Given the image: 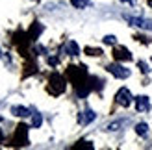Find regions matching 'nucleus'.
I'll use <instances>...</instances> for the list:
<instances>
[{
    "label": "nucleus",
    "instance_id": "2eb2a0df",
    "mask_svg": "<svg viewBox=\"0 0 152 150\" xmlns=\"http://www.w3.org/2000/svg\"><path fill=\"white\" fill-rule=\"evenodd\" d=\"M121 124H123L121 121H117V122H111V124H108V130H110V132H117Z\"/></svg>",
    "mask_w": 152,
    "mask_h": 150
},
{
    "label": "nucleus",
    "instance_id": "f03ea898",
    "mask_svg": "<svg viewBox=\"0 0 152 150\" xmlns=\"http://www.w3.org/2000/svg\"><path fill=\"white\" fill-rule=\"evenodd\" d=\"M124 20L130 22L132 26H137V28H141V30H150V32H152V20H150V19H141V17L124 15Z\"/></svg>",
    "mask_w": 152,
    "mask_h": 150
},
{
    "label": "nucleus",
    "instance_id": "9b49d317",
    "mask_svg": "<svg viewBox=\"0 0 152 150\" xmlns=\"http://www.w3.org/2000/svg\"><path fill=\"white\" fill-rule=\"evenodd\" d=\"M41 122H43V117H41V113H37V111H34V113H32V126H34V128H39V126H41Z\"/></svg>",
    "mask_w": 152,
    "mask_h": 150
},
{
    "label": "nucleus",
    "instance_id": "0eeeda50",
    "mask_svg": "<svg viewBox=\"0 0 152 150\" xmlns=\"http://www.w3.org/2000/svg\"><path fill=\"white\" fill-rule=\"evenodd\" d=\"M95 111H91V109H86V111H82V113L78 115V122L80 124H89V122H93L95 121Z\"/></svg>",
    "mask_w": 152,
    "mask_h": 150
},
{
    "label": "nucleus",
    "instance_id": "dca6fc26",
    "mask_svg": "<svg viewBox=\"0 0 152 150\" xmlns=\"http://www.w3.org/2000/svg\"><path fill=\"white\" fill-rule=\"evenodd\" d=\"M137 65H139V69H141V72H148V71H150V69H148V65H147L145 61H139Z\"/></svg>",
    "mask_w": 152,
    "mask_h": 150
},
{
    "label": "nucleus",
    "instance_id": "a211bd4d",
    "mask_svg": "<svg viewBox=\"0 0 152 150\" xmlns=\"http://www.w3.org/2000/svg\"><path fill=\"white\" fill-rule=\"evenodd\" d=\"M48 63H50V65H56L58 59H56V58H48Z\"/></svg>",
    "mask_w": 152,
    "mask_h": 150
},
{
    "label": "nucleus",
    "instance_id": "39448f33",
    "mask_svg": "<svg viewBox=\"0 0 152 150\" xmlns=\"http://www.w3.org/2000/svg\"><path fill=\"white\" fill-rule=\"evenodd\" d=\"M113 58H115L117 61H130L132 54H130V50H126V48H115L113 50Z\"/></svg>",
    "mask_w": 152,
    "mask_h": 150
},
{
    "label": "nucleus",
    "instance_id": "6e6552de",
    "mask_svg": "<svg viewBox=\"0 0 152 150\" xmlns=\"http://www.w3.org/2000/svg\"><path fill=\"white\" fill-rule=\"evenodd\" d=\"M63 50H65L69 56H78V54H80V47H78L74 41H67L65 47H63Z\"/></svg>",
    "mask_w": 152,
    "mask_h": 150
},
{
    "label": "nucleus",
    "instance_id": "4468645a",
    "mask_svg": "<svg viewBox=\"0 0 152 150\" xmlns=\"http://www.w3.org/2000/svg\"><path fill=\"white\" fill-rule=\"evenodd\" d=\"M104 43H106V44H115V43H117V37H115V35H106V37H104Z\"/></svg>",
    "mask_w": 152,
    "mask_h": 150
},
{
    "label": "nucleus",
    "instance_id": "6ab92c4d",
    "mask_svg": "<svg viewBox=\"0 0 152 150\" xmlns=\"http://www.w3.org/2000/svg\"><path fill=\"white\" fill-rule=\"evenodd\" d=\"M121 2H128V4H134V0H121Z\"/></svg>",
    "mask_w": 152,
    "mask_h": 150
},
{
    "label": "nucleus",
    "instance_id": "f3484780",
    "mask_svg": "<svg viewBox=\"0 0 152 150\" xmlns=\"http://www.w3.org/2000/svg\"><path fill=\"white\" fill-rule=\"evenodd\" d=\"M87 52H91V56H100L102 54V52L100 50H96V48H86Z\"/></svg>",
    "mask_w": 152,
    "mask_h": 150
},
{
    "label": "nucleus",
    "instance_id": "ddd939ff",
    "mask_svg": "<svg viewBox=\"0 0 152 150\" xmlns=\"http://www.w3.org/2000/svg\"><path fill=\"white\" fill-rule=\"evenodd\" d=\"M89 2H91V0H71V4H72L74 7H78V9H83V7H87Z\"/></svg>",
    "mask_w": 152,
    "mask_h": 150
},
{
    "label": "nucleus",
    "instance_id": "423d86ee",
    "mask_svg": "<svg viewBox=\"0 0 152 150\" xmlns=\"http://www.w3.org/2000/svg\"><path fill=\"white\" fill-rule=\"evenodd\" d=\"M50 84H52V91H54L56 95L58 93H61L63 89H65V84H63V80H61V76H58V74H54V76L50 78Z\"/></svg>",
    "mask_w": 152,
    "mask_h": 150
},
{
    "label": "nucleus",
    "instance_id": "1a4fd4ad",
    "mask_svg": "<svg viewBox=\"0 0 152 150\" xmlns=\"http://www.w3.org/2000/svg\"><path fill=\"white\" fill-rule=\"evenodd\" d=\"M11 113L17 115V117H30V115H32V113H30V109L24 108V106H13L11 108Z\"/></svg>",
    "mask_w": 152,
    "mask_h": 150
},
{
    "label": "nucleus",
    "instance_id": "9d476101",
    "mask_svg": "<svg viewBox=\"0 0 152 150\" xmlns=\"http://www.w3.org/2000/svg\"><path fill=\"white\" fill-rule=\"evenodd\" d=\"M135 133H137V135H143V137H145L147 133H148V126H147L145 122H139V124H135Z\"/></svg>",
    "mask_w": 152,
    "mask_h": 150
},
{
    "label": "nucleus",
    "instance_id": "f257e3e1",
    "mask_svg": "<svg viewBox=\"0 0 152 150\" xmlns=\"http://www.w3.org/2000/svg\"><path fill=\"white\" fill-rule=\"evenodd\" d=\"M132 100H134V96H132V93L128 91L126 87H121L117 91V95H115V102L119 104V106H123V108H128L132 104Z\"/></svg>",
    "mask_w": 152,
    "mask_h": 150
},
{
    "label": "nucleus",
    "instance_id": "f8f14e48",
    "mask_svg": "<svg viewBox=\"0 0 152 150\" xmlns=\"http://www.w3.org/2000/svg\"><path fill=\"white\" fill-rule=\"evenodd\" d=\"M41 32H43V26L39 24V22H35V24L32 26V30H30V35H32V39H35V37L39 35Z\"/></svg>",
    "mask_w": 152,
    "mask_h": 150
},
{
    "label": "nucleus",
    "instance_id": "412c9836",
    "mask_svg": "<svg viewBox=\"0 0 152 150\" xmlns=\"http://www.w3.org/2000/svg\"><path fill=\"white\" fill-rule=\"evenodd\" d=\"M148 4H150V6H152V0H148Z\"/></svg>",
    "mask_w": 152,
    "mask_h": 150
},
{
    "label": "nucleus",
    "instance_id": "aec40b11",
    "mask_svg": "<svg viewBox=\"0 0 152 150\" xmlns=\"http://www.w3.org/2000/svg\"><path fill=\"white\" fill-rule=\"evenodd\" d=\"M0 143H2V132H0Z\"/></svg>",
    "mask_w": 152,
    "mask_h": 150
},
{
    "label": "nucleus",
    "instance_id": "7ed1b4c3",
    "mask_svg": "<svg viewBox=\"0 0 152 150\" xmlns=\"http://www.w3.org/2000/svg\"><path fill=\"white\" fill-rule=\"evenodd\" d=\"M106 69H108L110 74H113L115 78H121V80H124V78L130 76V71H128L124 65H119V63H111V65L106 67Z\"/></svg>",
    "mask_w": 152,
    "mask_h": 150
},
{
    "label": "nucleus",
    "instance_id": "20e7f679",
    "mask_svg": "<svg viewBox=\"0 0 152 150\" xmlns=\"http://www.w3.org/2000/svg\"><path fill=\"white\" fill-rule=\"evenodd\" d=\"M135 109L137 111H148L150 109V102H148V96H135Z\"/></svg>",
    "mask_w": 152,
    "mask_h": 150
}]
</instances>
